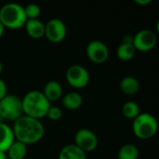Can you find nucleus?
Instances as JSON below:
<instances>
[{
    "label": "nucleus",
    "instance_id": "13",
    "mask_svg": "<svg viewBox=\"0 0 159 159\" xmlns=\"http://www.w3.org/2000/svg\"><path fill=\"white\" fill-rule=\"evenodd\" d=\"M14 139L12 129L5 123H0V151L7 152L14 143Z\"/></svg>",
    "mask_w": 159,
    "mask_h": 159
},
{
    "label": "nucleus",
    "instance_id": "18",
    "mask_svg": "<svg viewBox=\"0 0 159 159\" xmlns=\"http://www.w3.org/2000/svg\"><path fill=\"white\" fill-rule=\"evenodd\" d=\"M135 53H136V49L132 44L121 43V45L117 48L116 50V55L118 59L123 61H130L135 56Z\"/></svg>",
    "mask_w": 159,
    "mask_h": 159
},
{
    "label": "nucleus",
    "instance_id": "27",
    "mask_svg": "<svg viewBox=\"0 0 159 159\" xmlns=\"http://www.w3.org/2000/svg\"><path fill=\"white\" fill-rule=\"evenodd\" d=\"M0 159H7V155H6V152L0 151Z\"/></svg>",
    "mask_w": 159,
    "mask_h": 159
},
{
    "label": "nucleus",
    "instance_id": "10",
    "mask_svg": "<svg viewBox=\"0 0 159 159\" xmlns=\"http://www.w3.org/2000/svg\"><path fill=\"white\" fill-rule=\"evenodd\" d=\"M88 58L94 63H103L108 60L109 50L104 43L99 40H94L89 43L86 48Z\"/></svg>",
    "mask_w": 159,
    "mask_h": 159
},
{
    "label": "nucleus",
    "instance_id": "14",
    "mask_svg": "<svg viewBox=\"0 0 159 159\" xmlns=\"http://www.w3.org/2000/svg\"><path fill=\"white\" fill-rule=\"evenodd\" d=\"M59 159H87V157L86 153L80 150L76 145L69 144L61 150Z\"/></svg>",
    "mask_w": 159,
    "mask_h": 159
},
{
    "label": "nucleus",
    "instance_id": "21",
    "mask_svg": "<svg viewBox=\"0 0 159 159\" xmlns=\"http://www.w3.org/2000/svg\"><path fill=\"white\" fill-rule=\"evenodd\" d=\"M24 12L27 20H36L40 15V7L35 4H30L24 7Z\"/></svg>",
    "mask_w": 159,
    "mask_h": 159
},
{
    "label": "nucleus",
    "instance_id": "23",
    "mask_svg": "<svg viewBox=\"0 0 159 159\" xmlns=\"http://www.w3.org/2000/svg\"><path fill=\"white\" fill-rule=\"evenodd\" d=\"M6 96H7V85L2 79H0V101Z\"/></svg>",
    "mask_w": 159,
    "mask_h": 159
},
{
    "label": "nucleus",
    "instance_id": "4",
    "mask_svg": "<svg viewBox=\"0 0 159 159\" xmlns=\"http://www.w3.org/2000/svg\"><path fill=\"white\" fill-rule=\"evenodd\" d=\"M158 129L156 117L148 113L140 114L133 121L132 130L134 135L142 140H147L154 137Z\"/></svg>",
    "mask_w": 159,
    "mask_h": 159
},
{
    "label": "nucleus",
    "instance_id": "2",
    "mask_svg": "<svg viewBox=\"0 0 159 159\" xmlns=\"http://www.w3.org/2000/svg\"><path fill=\"white\" fill-rule=\"evenodd\" d=\"M24 116L40 119L47 116L50 107V102L46 99L44 94L38 90L29 91L21 100Z\"/></svg>",
    "mask_w": 159,
    "mask_h": 159
},
{
    "label": "nucleus",
    "instance_id": "15",
    "mask_svg": "<svg viewBox=\"0 0 159 159\" xmlns=\"http://www.w3.org/2000/svg\"><path fill=\"white\" fill-rule=\"evenodd\" d=\"M119 88L123 93L127 95H133L139 90V82L135 77L126 76L120 81Z\"/></svg>",
    "mask_w": 159,
    "mask_h": 159
},
{
    "label": "nucleus",
    "instance_id": "28",
    "mask_svg": "<svg viewBox=\"0 0 159 159\" xmlns=\"http://www.w3.org/2000/svg\"><path fill=\"white\" fill-rule=\"evenodd\" d=\"M2 71H3V64H2V62L0 61V74L2 73Z\"/></svg>",
    "mask_w": 159,
    "mask_h": 159
},
{
    "label": "nucleus",
    "instance_id": "5",
    "mask_svg": "<svg viewBox=\"0 0 159 159\" xmlns=\"http://www.w3.org/2000/svg\"><path fill=\"white\" fill-rule=\"evenodd\" d=\"M23 114L21 100L15 95H7L0 101V116L3 119L15 121Z\"/></svg>",
    "mask_w": 159,
    "mask_h": 159
},
{
    "label": "nucleus",
    "instance_id": "26",
    "mask_svg": "<svg viewBox=\"0 0 159 159\" xmlns=\"http://www.w3.org/2000/svg\"><path fill=\"white\" fill-rule=\"evenodd\" d=\"M4 31H5V27L3 26V24H2L1 21H0V38L2 37V35H3V34H4Z\"/></svg>",
    "mask_w": 159,
    "mask_h": 159
},
{
    "label": "nucleus",
    "instance_id": "12",
    "mask_svg": "<svg viewBox=\"0 0 159 159\" xmlns=\"http://www.w3.org/2000/svg\"><path fill=\"white\" fill-rule=\"evenodd\" d=\"M25 30L28 35L34 39H39L45 35V25L39 20H27Z\"/></svg>",
    "mask_w": 159,
    "mask_h": 159
},
{
    "label": "nucleus",
    "instance_id": "9",
    "mask_svg": "<svg viewBox=\"0 0 159 159\" xmlns=\"http://www.w3.org/2000/svg\"><path fill=\"white\" fill-rule=\"evenodd\" d=\"M157 42V35L150 30H142L133 36V46L136 50L149 51L153 49Z\"/></svg>",
    "mask_w": 159,
    "mask_h": 159
},
{
    "label": "nucleus",
    "instance_id": "25",
    "mask_svg": "<svg viewBox=\"0 0 159 159\" xmlns=\"http://www.w3.org/2000/svg\"><path fill=\"white\" fill-rule=\"evenodd\" d=\"M152 2V0H135V3L138 4V5H141V6H145V5H148Z\"/></svg>",
    "mask_w": 159,
    "mask_h": 159
},
{
    "label": "nucleus",
    "instance_id": "16",
    "mask_svg": "<svg viewBox=\"0 0 159 159\" xmlns=\"http://www.w3.org/2000/svg\"><path fill=\"white\" fill-rule=\"evenodd\" d=\"M83 102L81 95L77 92H70L62 98V105L68 110L78 109Z\"/></svg>",
    "mask_w": 159,
    "mask_h": 159
},
{
    "label": "nucleus",
    "instance_id": "3",
    "mask_svg": "<svg viewBox=\"0 0 159 159\" xmlns=\"http://www.w3.org/2000/svg\"><path fill=\"white\" fill-rule=\"evenodd\" d=\"M0 21L5 28L18 29L23 27L27 21L24 7L17 3L6 4L0 8Z\"/></svg>",
    "mask_w": 159,
    "mask_h": 159
},
{
    "label": "nucleus",
    "instance_id": "1",
    "mask_svg": "<svg viewBox=\"0 0 159 159\" xmlns=\"http://www.w3.org/2000/svg\"><path fill=\"white\" fill-rule=\"evenodd\" d=\"M12 131L18 142L27 145L38 143L44 136L45 129L40 120L21 116L14 121Z\"/></svg>",
    "mask_w": 159,
    "mask_h": 159
},
{
    "label": "nucleus",
    "instance_id": "19",
    "mask_svg": "<svg viewBox=\"0 0 159 159\" xmlns=\"http://www.w3.org/2000/svg\"><path fill=\"white\" fill-rule=\"evenodd\" d=\"M118 159H138L139 150L134 144H125L118 152Z\"/></svg>",
    "mask_w": 159,
    "mask_h": 159
},
{
    "label": "nucleus",
    "instance_id": "8",
    "mask_svg": "<svg viewBox=\"0 0 159 159\" xmlns=\"http://www.w3.org/2000/svg\"><path fill=\"white\" fill-rule=\"evenodd\" d=\"M66 35V26L60 19H51L45 25V36L51 43L61 42Z\"/></svg>",
    "mask_w": 159,
    "mask_h": 159
},
{
    "label": "nucleus",
    "instance_id": "20",
    "mask_svg": "<svg viewBox=\"0 0 159 159\" xmlns=\"http://www.w3.org/2000/svg\"><path fill=\"white\" fill-rule=\"evenodd\" d=\"M122 114L129 119H135L140 115V107L134 102H127L122 107Z\"/></svg>",
    "mask_w": 159,
    "mask_h": 159
},
{
    "label": "nucleus",
    "instance_id": "24",
    "mask_svg": "<svg viewBox=\"0 0 159 159\" xmlns=\"http://www.w3.org/2000/svg\"><path fill=\"white\" fill-rule=\"evenodd\" d=\"M122 43L123 44H132L133 45V36L130 34L125 35L122 39Z\"/></svg>",
    "mask_w": 159,
    "mask_h": 159
},
{
    "label": "nucleus",
    "instance_id": "7",
    "mask_svg": "<svg viewBox=\"0 0 159 159\" xmlns=\"http://www.w3.org/2000/svg\"><path fill=\"white\" fill-rule=\"evenodd\" d=\"M75 145H76L84 153L92 152L98 146V139L91 130L82 129L75 133Z\"/></svg>",
    "mask_w": 159,
    "mask_h": 159
},
{
    "label": "nucleus",
    "instance_id": "17",
    "mask_svg": "<svg viewBox=\"0 0 159 159\" xmlns=\"http://www.w3.org/2000/svg\"><path fill=\"white\" fill-rule=\"evenodd\" d=\"M10 159H23L27 153V147L24 143L14 142L7 151Z\"/></svg>",
    "mask_w": 159,
    "mask_h": 159
},
{
    "label": "nucleus",
    "instance_id": "6",
    "mask_svg": "<svg viewBox=\"0 0 159 159\" xmlns=\"http://www.w3.org/2000/svg\"><path fill=\"white\" fill-rule=\"evenodd\" d=\"M65 76L68 84L75 89L85 88L89 82V74L88 70L78 64L70 66L66 71Z\"/></svg>",
    "mask_w": 159,
    "mask_h": 159
},
{
    "label": "nucleus",
    "instance_id": "22",
    "mask_svg": "<svg viewBox=\"0 0 159 159\" xmlns=\"http://www.w3.org/2000/svg\"><path fill=\"white\" fill-rule=\"evenodd\" d=\"M47 116L52 121L60 120L62 116V111L57 106H50L47 113Z\"/></svg>",
    "mask_w": 159,
    "mask_h": 159
},
{
    "label": "nucleus",
    "instance_id": "11",
    "mask_svg": "<svg viewBox=\"0 0 159 159\" xmlns=\"http://www.w3.org/2000/svg\"><path fill=\"white\" fill-rule=\"evenodd\" d=\"M46 99L50 102H57L61 99L62 95V88L61 85L55 80L49 81L46 84L44 88V91L42 92Z\"/></svg>",
    "mask_w": 159,
    "mask_h": 159
}]
</instances>
